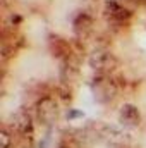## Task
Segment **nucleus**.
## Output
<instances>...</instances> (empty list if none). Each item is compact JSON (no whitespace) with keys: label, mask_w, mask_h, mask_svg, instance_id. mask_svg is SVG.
Masks as SVG:
<instances>
[{"label":"nucleus","mask_w":146,"mask_h":148,"mask_svg":"<svg viewBox=\"0 0 146 148\" xmlns=\"http://www.w3.org/2000/svg\"><path fill=\"white\" fill-rule=\"evenodd\" d=\"M36 112H38V119L41 124L45 126H52L57 119V105L52 98H41L38 102V107H36Z\"/></svg>","instance_id":"f257e3e1"},{"label":"nucleus","mask_w":146,"mask_h":148,"mask_svg":"<svg viewBox=\"0 0 146 148\" xmlns=\"http://www.w3.org/2000/svg\"><path fill=\"white\" fill-rule=\"evenodd\" d=\"M105 12H107V16L112 21H117V23H126L132 16L129 9H126L124 5H120L115 0H107L105 2Z\"/></svg>","instance_id":"f03ea898"},{"label":"nucleus","mask_w":146,"mask_h":148,"mask_svg":"<svg viewBox=\"0 0 146 148\" xmlns=\"http://www.w3.org/2000/svg\"><path fill=\"white\" fill-rule=\"evenodd\" d=\"M16 129L23 134H31L33 133V119L31 115L26 110H17L14 114V119H12Z\"/></svg>","instance_id":"7ed1b4c3"},{"label":"nucleus","mask_w":146,"mask_h":148,"mask_svg":"<svg viewBox=\"0 0 146 148\" xmlns=\"http://www.w3.org/2000/svg\"><path fill=\"white\" fill-rule=\"evenodd\" d=\"M139 121H141V115H139V110L134 105L126 103L120 109V122L124 126H136V124H139Z\"/></svg>","instance_id":"20e7f679"},{"label":"nucleus","mask_w":146,"mask_h":148,"mask_svg":"<svg viewBox=\"0 0 146 148\" xmlns=\"http://www.w3.org/2000/svg\"><path fill=\"white\" fill-rule=\"evenodd\" d=\"M93 91H95V97L98 98V100H102V93L105 91V100H110V98H113V95H115V86L110 83V81H105V79H98L96 81V84H95V88H93Z\"/></svg>","instance_id":"39448f33"},{"label":"nucleus","mask_w":146,"mask_h":148,"mask_svg":"<svg viewBox=\"0 0 146 148\" xmlns=\"http://www.w3.org/2000/svg\"><path fill=\"white\" fill-rule=\"evenodd\" d=\"M91 24H93V19H91V16L86 14V12H79L72 21V28H74L76 33H84V31H88V29L91 28Z\"/></svg>","instance_id":"423d86ee"},{"label":"nucleus","mask_w":146,"mask_h":148,"mask_svg":"<svg viewBox=\"0 0 146 148\" xmlns=\"http://www.w3.org/2000/svg\"><path fill=\"white\" fill-rule=\"evenodd\" d=\"M0 136H2V148H10V134L7 133V129H2L0 131Z\"/></svg>","instance_id":"0eeeda50"},{"label":"nucleus","mask_w":146,"mask_h":148,"mask_svg":"<svg viewBox=\"0 0 146 148\" xmlns=\"http://www.w3.org/2000/svg\"><path fill=\"white\" fill-rule=\"evenodd\" d=\"M83 115H84V112L77 110V109H71V110L67 112V119H69V121H74V119H81Z\"/></svg>","instance_id":"6e6552de"},{"label":"nucleus","mask_w":146,"mask_h":148,"mask_svg":"<svg viewBox=\"0 0 146 148\" xmlns=\"http://www.w3.org/2000/svg\"><path fill=\"white\" fill-rule=\"evenodd\" d=\"M62 148H65V147H62Z\"/></svg>","instance_id":"1a4fd4ad"}]
</instances>
